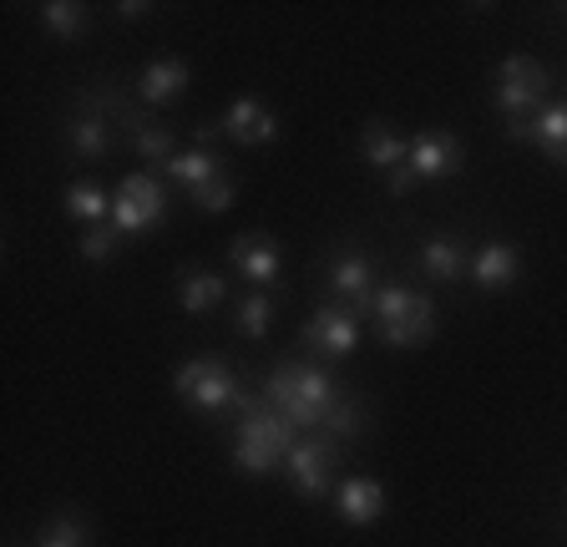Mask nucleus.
<instances>
[{
  "label": "nucleus",
  "mask_w": 567,
  "mask_h": 547,
  "mask_svg": "<svg viewBox=\"0 0 567 547\" xmlns=\"http://www.w3.org/2000/svg\"><path fill=\"white\" fill-rule=\"evenodd\" d=\"M259 395L279 411L284 421H289V426L319 431L324 426V416L344 401V385L334 381V370L319 365L315 355H295V360H279V365L264 375Z\"/></svg>",
  "instance_id": "nucleus-1"
},
{
  "label": "nucleus",
  "mask_w": 567,
  "mask_h": 547,
  "mask_svg": "<svg viewBox=\"0 0 567 547\" xmlns=\"http://www.w3.org/2000/svg\"><path fill=\"white\" fill-rule=\"evenodd\" d=\"M299 436H305V431L289 426L264 395L248 391L244 405H238V421H234V466L244 476L284 472V462H289V452H295Z\"/></svg>",
  "instance_id": "nucleus-2"
},
{
  "label": "nucleus",
  "mask_w": 567,
  "mask_h": 547,
  "mask_svg": "<svg viewBox=\"0 0 567 547\" xmlns=\"http://www.w3.org/2000/svg\"><path fill=\"white\" fill-rule=\"evenodd\" d=\"M360 314H370L375 340L385 350H421L436 334V299L411 285H380Z\"/></svg>",
  "instance_id": "nucleus-3"
},
{
  "label": "nucleus",
  "mask_w": 567,
  "mask_h": 547,
  "mask_svg": "<svg viewBox=\"0 0 567 547\" xmlns=\"http://www.w3.org/2000/svg\"><path fill=\"white\" fill-rule=\"evenodd\" d=\"M122 112H127V96L117 86H102V92H82L76 96V112L66 117V153L96 163V157L112 153L122 132Z\"/></svg>",
  "instance_id": "nucleus-4"
},
{
  "label": "nucleus",
  "mask_w": 567,
  "mask_h": 547,
  "mask_svg": "<svg viewBox=\"0 0 567 547\" xmlns=\"http://www.w3.org/2000/svg\"><path fill=\"white\" fill-rule=\"evenodd\" d=\"M173 391L183 405L203 411V416H218V411H238L248 395V385L238 381V370L218 355H193L177 365L173 375Z\"/></svg>",
  "instance_id": "nucleus-5"
},
{
  "label": "nucleus",
  "mask_w": 567,
  "mask_h": 547,
  "mask_svg": "<svg viewBox=\"0 0 567 547\" xmlns=\"http://www.w3.org/2000/svg\"><path fill=\"white\" fill-rule=\"evenodd\" d=\"M284 476H289V487L299 492L305 502H330L334 497V476H340V446L330 436H319V431H305L295 441V452L284 462Z\"/></svg>",
  "instance_id": "nucleus-6"
},
{
  "label": "nucleus",
  "mask_w": 567,
  "mask_h": 547,
  "mask_svg": "<svg viewBox=\"0 0 567 547\" xmlns=\"http://www.w3.org/2000/svg\"><path fill=\"white\" fill-rule=\"evenodd\" d=\"M167 218V188L157 173H127V178L117 183V193H112V228H117L122 238H137V234H153L157 224Z\"/></svg>",
  "instance_id": "nucleus-7"
},
{
  "label": "nucleus",
  "mask_w": 567,
  "mask_h": 547,
  "mask_svg": "<svg viewBox=\"0 0 567 547\" xmlns=\"http://www.w3.org/2000/svg\"><path fill=\"white\" fill-rule=\"evenodd\" d=\"M547 92H553V76L537 66L532 56H507L496 66V86H492V102L502 117H532V112L547 107Z\"/></svg>",
  "instance_id": "nucleus-8"
},
{
  "label": "nucleus",
  "mask_w": 567,
  "mask_h": 547,
  "mask_svg": "<svg viewBox=\"0 0 567 547\" xmlns=\"http://www.w3.org/2000/svg\"><path fill=\"white\" fill-rule=\"evenodd\" d=\"M319 274H324V289L334 295V305H350V310H365L370 295L380 289V259L360 244H340Z\"/></svg>",
  "instance_id": "nucleus-9"
},
{
  "label": "nucleus",
  "mask_w": 567,
  "mask_h": 547,
  "mask_svg": "<svg viewBox=\"0 0 567 547\" xmlns=\"http://www.w3.org/2000/svg\"><path fill=\"white\" fill-rule=\"evenodd\" d=\"M305 345H309V355H324V360L354 355V345H360V310H350V305H319L305 320Z\"/></svg>",
  "instance_id": "nucleus-10"
},
{
  "label": "nucleus",
  "mask_w": 567,
  "mask_h": 547,
  "mask_svg": "<svg viewBox=\"0 0 567 547\" xmlns=\"http://www.w3.org/2000/svg\"><path fill=\"white\" fill-rule=\"evenodd\" d=\"M213 127H218V137H228L234 147H269L274 137H279V117L264 107L259 96H234L228 112L213 122Z\"/></svg>",
  "instance_id": "nucleus-11"
},
{
  "label": "nucleus",
  "mask_w": 567,
  "mask_h": 547,
  "mask_svg": "<svg viewBox=\"0 0 567 547\" xmlns=\"http://www.w3.org/2000/svg\"><path fill=\"white\" fill-rule=\"evenodd\" d=\"M411 167L421 183H441V178H456L461 167H466V147H461L456 132H415L411 137Z\"/></svg>",
  "instance_id": "nucleus-12"
},
{
  "label": "nucleus",
  "mask_w": 567,
  "mask_h": 547,
  "mask_svg": "<svg viewBox=\"0 0 567 547\" xmlns=\"http://www.w3.org/2000/svg\"><path fill=\"white\" fill-rule=\"evenodd\" d=\"M122 137L132 143V153L147 163V173H157L163 178L167 173V163L177 157V137H173V127H163V122H153L147 117V107H132L127 102V112H122Z\"/></svg>",
  "instance_id": "nucleus-13"
},
{
  "label": "nucleus",
  "mask_w": 567,
  "mask_h": 547,
  "mask_svg": "<svg viewBox=\"0 0 567 547\" xmlns=\"http://www.w3.org/2000/svg\"><path fill=\"white\" fill-rule=\"evenodd\" d=\"M188 82H193V72H188V61H183V56L147 61V66H142V76H137V107H147V112L173 107V102H183Z\"/></svg>",
  "instance_id": "nucleus-14"
},
{
  "label": "nucleus",
  "mask_w": 567,
  "mask_h": 547,
  "mask_svg": "<svg viewBox=\"0 0 567 547\" xmlns=\"http://www.w3.org/2000/svg\"><path fill=\"white\" fill-rule=\"evenodd\" d=\"M330 507H334V517L350 527H375L380 517H385V487H380L375 476H340Z\"/></svg>",
  "instance_id": "nucleus-15"
},
{
  "label": "nucleus",
  "mask_w": 567,
  "mask_h": 547,
  "mask_svg": "<svg viewBox=\"0 0 567 547\" xmlns=\"http://www.w3.org/2000/svg\"><path fill=\"white\" fill-rule=\"evenodd\" d=\"M228 264H234V274L244 285H274L284 274V254L269 234H238L228 244Z\"/></svg>",
  "instance_id": "nucleus-16"
},
{
  "label": "nucleus",
  "mask_w": 567,
  "mask_h": 547,
  "mask_svg": "<svg viewBox=\"0 0 567 547\" xmlns=\"http://www.w3.org/2000/svg\"><path fill=\"white\" fill-rule=\"evenodd\" d=\"M466 269H472V249H466L461 238H451V234L421 238V249H415V274H421V279H431V285H456V279H466Z\"/></svg>",
  "instance_id": "nucleus-17"
},
{
  "label": "nucleus",
  "mask_w": 567,
  "mask_h": 547,
  "mask_svg": "<svg viewBox=\"0 0 567 547\" xmlns=\"http://www.w3.org/2000/svg\"><path fill=\"white\" fill-rule=\"evenodd\" d=\"M517 274H522V249L507 244V238H492V244L472 249V269H466V279H472L482 295H496V289L517 285Z\"/></svg>",
  "instance_id": "nucleus-18"
},
{
  "label": "nucleus",
  "mask_w": 567,
  "mask_h": 547,
  "mask_svg": "<svg viewBox=\"0 0 567 547\" xmlns=\"http://www.w3.org/2000/svg\"><path fill=\"white\" fill-rule=\"evenodd\" d=\"M507 137H512V143H532L537 153L553 157L557 147L567 143V96L547 102V107L532 112V117H512L507 122Z\"/></svg>",
  "instance_id": "nucleus-19"
},
{
  "label": "nucleus",
  "mask_w": 567,
  "mask_h": 547,
  "mask_svg": "<svg viewBox=\"0 0 567 547\" xmlns=\"http://www.w3.org/2000/svg\"><path fill=\"white\" fill-rule=\"evenodd\" d=\"M224 299H228L224 274L193 269V264H183V269H177V305H183V314L203 320V314H213L218 305H224Z\"/></svg>",
  "instance_id": "nucleus-20"
},
{
  "label": "nucleus",
  "mask_w": 567,
  "mask_h": 547,
  "mask_svg": "<svg viewBox=\"0 0 567 547\" xmlns=\"http://www.w3.org/2000/svg\"><path fill=\"white\" fill-rule=\"evenodd\" d=\"M224 173H228V157L218 153V147H183V153L167 163L163 183H173V188L193 193V188H203V183L224 178Z\"/></svg>",
  "instance_id": "nucleus-21"
},
{
  "label": "nucleus",
  "mask_w": 567,
  "mask_h": 547,
  "mask_svg": "<svg viewBox=\"0 0 567 547\" xmlns=\"http://www.w3.org/2000/svg\"><path fill=\"white\" fill-rule=\"evenodd\" d=\"M360 163L380 167V173H395V167L411 163V137L395 132L390 122H365V132H360Z\"/></svg>",
  "instance_id": "nucleus-22"
},
{
  "label": "nucleus",
  "mask_w": 567,
  "mask_h": 547,
  "mask_svg": "<svg viewBox=\"0 0 567 547\" xmlns=\"http://www.w3.org/2000/svg\"><path fill=\"white\" fill-rule=\"evenodd\" d=\"M365 426H370V405H365V395H350V391H344V401L334 405L330 416H324L319 436H330L334 446H350V441L365 436Z\"/></svg>",
  "instance_id": "nucleus-23"
},
{
  "label": "nucleus",
  "mask_w": 567,
  "mask_h": 547,
  "mask_svg": "<svg viewBox=\"0 0 567 547\" xmlns=\"http://www.w3.org/2000/svg\"><path fill=\"white\" fill-rule=\"evenodd\" d=\"M35 16H41V31L56 41H82L86 31H92V11L76 6V0H47Z\"/></svg>",
  "instance_id": "nucleus-24"
},
{
  "label": "nucleus",
  "mask_w": 567,
  "mask_h": 547,
  "mask_svg": "<svg viewBox=\"0 0 567 547\" xmlns=\"http://www.w3.org/2000/svg\"><path fill=\"white\" fill-rule=\"evenodd\" d=\"M66 214H71V224H82V228H92V224H112V198H106L96 183H66Z\"/></svg>",
  "instance_id": "nucleus-25"
},
{
  "label": "nucleus",
  "mask_w": 567,
  "mask_h": 547,
  "mask_svg": "<svg viewBox=\"0 0 567 547\" xmlns=\"http://www.w3.org/2000/svg\"><path fill=\"white\" fill-rule=\"evenodd\" d=\"M35 547H92V523L76 512H51L35 533Z\"/></svg>",
  "instance_id": "nucleus-26"
},
{
  "label": "nucleus",
  "mask_w": 567,
  "mask_h": 547,
  "mask_svg": "<svg viewBox=\"0 0 567 547\" xmlns=\"http://www.w3.org/2000/svg\"><path fill=\"white\" fill-rule=\"evenodd\" d=\"M234 330L248 334V340H264L274 330V299L259 295V289H248L244 299H234Z\"/></svg>",
  "instance_id": "nucleus-27"
},
{
  "label": "nucleus",
  "mask_w": 567,
  "mask_h": 547,
  "mask_svg": "<svg viewBox=\"0 0 567 547\" xmlns=\"http://www.w3.org/2000/svg\"><path fill=\"white\" fill-rule=\"evenodd\" d=\"M117 249H122V234L112 224H92V228H82V238H76V254H82L86 264H112Z\"/></svg>",
  "instance_id": "nucleus-28"
},
{
  "label": "nucleus",
  "mask_w": 567,
  "mask_h": 547,
  "mask_svg": "<svg viewBox=\"0 0 567 547\" xmlns=\"http://www.w3.org/2000/svg\"><path fill=\"white\" fill-rule=\"evenodd\" d=\"M188 198H193V208H198V214H228V208H234V198H238V178H234V173H224V178H213V183H203V188H193Z\"/></svg>",
  "instance_id": "nucleus-29"
},
{
  "label": "nucleus",
  "mask_w": 567,
  "mask_h": 547,
  "mask_svg": "<svg viewBox=\"0 0 567 547\" xmlns=\"http://www.w3.org/2000/svg\"><path fill=\"white\" fill-rule=\"evenodd\" d=\"M385 188H390V198H405V193H415V188H421V178H415V167L405 163V167H395V173H390V183H385Z\"/></svg>",
  "instance_id": "nucleus-30"
},
{
  "label": "nucleus",
  "mask_w": 567,
  "mask_h": 547,
  "mask_svg": "<svg viewBox=\"0 0 567 547\" xmlns=\"http://www.w3.org/2000/svg\"><path fill=\"white\" fill-rule=\"evenodd\" d=\"M153 11H157L153 0H122V6H117L122 21H142V16H153Z\"/></svg>",
  "instance_id": "nucleus-31"
},
{
  "label": "nucleus",
  "mask_w": 567,
  "mask_h": 547,
  "mask_svg": "<svg viewBox=\"0 0 567 547\" xmlns=\"http://www.w3.org/2000/svg\"><path fill=\"white\" fill-rule=\"evenodd\" d=\"M553 163H557V167H567V143H563V147H557V153H553Z\"/></svg>",
  "instance_id": "nucleus-32"
}]
</instances>
